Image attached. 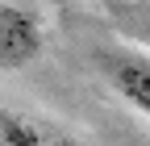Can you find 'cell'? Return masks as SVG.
<instances>
[{
	"mask_svg": "<svg viewBox=\"0 0 150 146\" xmlns=\"http://www.w3.org/2000/svg\"><path fill=\"white\" fill-rule=\"evenodd\" d=\"M42 146H83V142H75V138H42Z\"/></svg>",
	"mask_w": 150,
	"mask_h": 146,
	"instance_id": "cell-4",
	"label": "cell"
},
{
	"mask_svg": "<svg viewBox=\"0 0 150 146\" xmlns=\"http://www.w3.org/2000/svg\"><path fill=\"white\" fill-rule=\"evenodd\" d=\"M108 75L117 84V92L150 117V59L146 54H121V59H112Z\"/></svg>",
	"mask_w": 150,
	"mask_h": 146,
	"instance_id": "cell-2",
	"label": "cell"
},
{
	"mask_svg": "<svg viewBox=\"0 0 150 146\" xmlns=\"http://www.w3.org/2000/svg\"><path fill=\"white\" fill-rule=\"evenodd\" d=\"M42 50V29L25 9H0V67H25Z\"/></svg>",
	"mask_w": 150,
	"mask_h": 146,
	"instance_id": "cell-1",
	"label": "cell"
},
{
	"mask_svg": "<svg viewBox=\"0 0 150 146\" xmlns=\"http://www.w3.org/2000/svg\"><path fill=\"white\" fill-rule=\"evenodd\" d=\"M0 146H42V134H38L25 117L0 113Z\"/></svg>",
	"mask_w": 150,
	"mask_h": 146,
	"instance_id": "cell-3",
	"label": "cell"
}]
</instances>
